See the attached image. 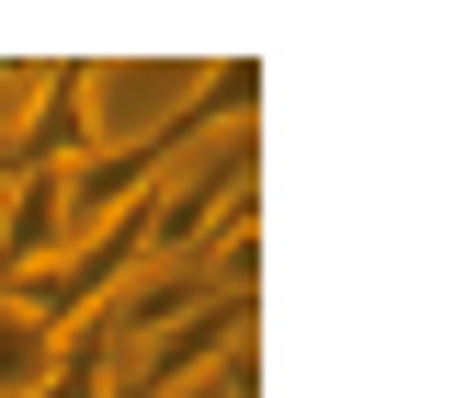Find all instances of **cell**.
I'll list each match as a JSON object with an SVG mask.
<instances>
[{"label": "cell", "instance_id": "cell-1", "mask_svg": "<svg viewBox=\"0 0 455 398\" xmlns=\"http://www.w3.org/2000/svg\"><path fill=\"white\" fill-rule=\"evenodd\" d=\"M239 205H251V125H217V148L148 194V262H194Z\"/></svg>", "mask_w": 455, "mask_h": 398}, {"label": "cell", "instance_id": "cell-2", "mask_svg": "<svg viewBox=\"0 0 455 398\" xmlns=\"http://www.w3.org/2000/svg\"><path fill=\"white\" fill-rule=\"evenodd\" d=\"M239 341H251V296H205L194 319H171V330H148V341H137V364H125V398H171V387H194V376H217Z\"/></svg>", "mask_w": 455, "mask_h": 398}, {"label": "cell", "instance_id": "cell-3", "mask_svg": "<svg viewBox=\"0 0 455 398\" xmlns=\"http://www.w3.org/2000/svg\"><path fill=\"white\" fill-rule=\"evenodd\" d=\"M103 353H114V330H103V319L57 330V364H46V387H35V398H103Z\"/></svg>", "mask_w": 455, "mask_h": 398}, {"label": "cell", "instance_id": "cell-4", "mask_svg": "<svg viewBox=\"0 0 455 398\" xmlns=\"http://www.w3.org/2000/svg\"><path fill=\"white\" fill-rule=\"evenodd\" d=\"M46 364H57V330H35V319L0 307V398H35V387H46Z\"/></svg>", "mask_w": 455, "mask_h": 398}, {"label": "cell", "instance_id": "cell-5", "mask_svg": "<svg viewBox=\"0 0 455 398\" xmlns=\"http://www.w3.org/2000/svg\"><path fill=\"white\" fill-rule=\"evenodd\" d=\"M171 398H262V364H251V341L228 353L217 376H194V387H171Z\"/></svg>", "mask_w": 455, "mask_h": 398}, {"label": "cell", "instance_id": "cell-6", "mask_svg": "<svg viewBox=\"0 0 455 398\" xmlns=\"http://www.w3.org/2000/svg\"><path fill=\"white\" fill-rule=\"evenodd\" d=\"M35 80L46 68H0V137H12V103H35Z\"/></svg>", "mask_w": 455, "mask_h": 398}]
</instances>
